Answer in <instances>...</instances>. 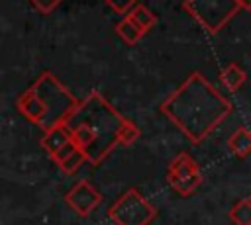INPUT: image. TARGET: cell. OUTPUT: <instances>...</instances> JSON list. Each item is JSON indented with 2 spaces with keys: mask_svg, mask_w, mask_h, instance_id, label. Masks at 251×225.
I'll use <instances>...</instances> for the list:
<instances>
[{
  "mask_svg": "<svg viewBox=\"0 0 251 225\" xmlns=\"http://www.w3.org/2000/svg\"><path fill=\"white\" fill-rule=\"evenodd\" d=\"M159 110L192 143H200L231 113L233 108L229 100L202 76V72L192 70L180 86L161 102Z\"/></svg>",
  "mask_w": 251,
  "mask_h": 225,
  "instance_id": "obj_1",
  "label": "cell"
},
{
  "mask_svg": "<svg viewBox=\"0 0 251 225\" xmlns=\"http://www.w3.org/2000/svg\"><path fill=\"white\" fill-rule=\"evenodd\" d=\"M124 117L100 92L92 90L76 108L67 127L76 147L86 155L88 162L100 164L120 143Z\"/></svg>",
  "mask_w": 251,
  "mask_h": 225,
  "instance_id": "obj_2",
  "label": "cell"
},
{
  "mask_svg": "<svg viewBox=\"0 0 251 225\" xmlns=\"http://www.w3.org/2000/svg\"><path fill=\"white\" fill-rule=\"evenodd\" d=\"M78 106L80 102L51 70L41 72L33 86L24 90L16 100L18 112L43 131L67 125Z\"/></svg>",
  "mask_w": 251,
  "mask_h": 225,
  "instance_id": "obj_3",
  "label": "cell"
},
{
  "mask_svg": "<svg viewBox=\"0 0 251 225\" xmlns=\"http://www.w3.org/2000/svg\"><path fill=\"white\" fill-rule=\"evenodd\" d=\"M106 213L116 225H149L157 217L153 203L135 186L127 188Z\"/></svg>",
  "mask_w": 251,
  "mask_h": 225,
  "instance_id": "obj_4",
  "label": "cell"
},
{
  "mask_svg": "<svg viewBox=\"0 0 251 225\" xmlns=\"http://www.w3.org/2000/svg\"><path fill=\"white\" fill-rule=\"evenodd\" d=\"M182 10L190 14L208 33H218L241 6L237 0H182Z\"/></svg>",
  "mask_w": 251,
  "mask_h": 225,
  "instance_id": "obj_5",
  "label": "cell"
},
{
  "mask_svg": "<svg viewBox=\"0 0 251 225\" xmlns=\"http://www.w3.org/2000/svg\"><path fill=\"white\" fill-rule=\"evenodd\" d=\"M167 182L178 196L182 198L192 196L202 184V172H200L198 162L188 153H178L169 164Z\"/></svg>",
  "mask_w": 251,
  "mask_h": 225,
  "instance_id": "obj_6",
  "label": "cell"
},
{
  "mask_svg": "<svg viewBox=\"0 0 251 225\" xmlns=\"http://www.w3.org/2000/svg\"><path fill=\"white\" fill-rule=\"evenodd\" d=\"M67 205L78 213V217H88L102 202V194L88 182V180H78L67 194H65Z\"/></svg>",
  "mask_w": 251,
  "mask_h": 225,
  "instance_id": "obj_7",
  "label": "cell"
},
{
  "mask_svg": "<svg viewBox=\"0 0 251 225\" xmlns=\"http://www.w3.org/2000/svg\"><path fill=\"white\" fill-rule=\"evenodd\" d=\"M69 141H71V131H69V127H67V125H57V127H51V129L45 131V135H43V139H41V147H43V151H45L49 157H53V155L59 153V149H61L65 143H69Z\"/></svg>",
  "mask_w": 251,
  "mask_h": 225,
  "instance_id": "obj_8",
  "label": "cell"
},
{
  "mask_svg": "<svg viewBox=\"0 0 251 225\" xmlns=\"http://www.w3.org/2000/svg\"><path fill=\"white\" fill-rule=\"evenodd\" d=\"M227 149H229L231 155H235L239 158L251 155V131L243 125L237 127L227 139Z\"/></svg>",
  "mask_w": 251,
  "mask_h": 225,
  "instance_id": "obj_9",
  "label": "cell"
},
{
  "mask_svg": "<svg viewBox=\"0 0 251 225\" xmlns=\"http://www.w3.org/2000/svg\"><path fill=\"white\" fill-rule=\"evenodd\" d=\"M220 80H222V84H224L229 92H237V90L245 84L247 74H245V70H243L237 63H227V65L222 68V72H220Z\"/></svg>",
  "mask_w": 251,
  "mask_h": 225,
  "instance_id": "obj_10",
  "label": "cell"
},
{
  "mask_svg": "<svg viewBox=\"0 0 251 225\" xmlns=\"http://www.w3.org/2000/svg\"><path fill=\"white\" fill-rule=\"evenodd\" d=\"M127 16L131 18V22H133L143 33H147V31L157 23V16H155L147 6H143V4H135V6L129 10Z\"/></svg>",
  "mask_w": 251,
  "mask_h": 225,
  "instance_id": "obj_11",
  "label": "cell"
},
{
  "mask_svg": "<svg viewBox=\"0 0 251 225\" xmlns=\"http://www.w3.org/2000/svg\"><path fill=\"white\" fill-rule=\"evenodd\" d=\"M116 33L122 37V41L124 43H127V45H135L145 33L131 22V18L129 16H124L118 23H116Z\"/></svg>",
  "mask_w": 251,
  "mask_h": 225,
  "instance_id": "obj_12",
  "label": "cell"
},
{
  "mask_svg": "<svg viewBox=\"0 0 251 225\" xmlns=\"http://www.w3.org/2000/svg\"><path fill=\"white\" fill-rule=\"evenodd\" d=\"M229 219L233 225H251V200H237L229 209Z\"/></svg>",
  "mask_w": 251,
  "mask_h": 225,
  "instance_id": "obj_13",
  "label": "cell"
},
{
  "mask_svg": "<svg viewBox=\"0 0 251 225\" xmlns=\"http://www.w3.org/2000/svg\"><path fill=\"white\" fill-rule=\"evenodd\" d=\"M84 160H88L86 155H84L80 149H76L75 153H71L67 158H63V160L59 162V168H61L65 174H75V172L80 168V164H82Z\"/></svg>",
  "mask_w": 251,
  "mask_h": 225,
  "instance_id": "obj_14",
  "label": "cell"
},
{
  "mask_svg": "<svg viewBox=\"0 0 251 225\" xmlns=\"http://www.w3.org/2000/svg\"><path fill=\"white\" fill-rule=\"evenodd\" d=\"M116 14H124V16H127L129 14V10L137 4V0H104Z\"/></svg>",
  "mask_w": 251,
  "mask_h": 225,
  "instance_id": "obj_15",
  "label": "cell"
},
{
  "mask_svg": "<svg viewBox=\"0 0 251 225\" xmlns=\"http://www.w3.org/2000/svg\"><path fill=\"white\" fill-rule=\"evenodd\" d=\"M31 4H33V8L37 10V12H41V14H51L63 0H29Z\"/></svg>",
  "mask_w": 251,
  "mask_h": 225,
  "instance_id": "obj_16",
  "label": "cell"
},
{
  "mask_svg": "<svg viewBox=\"0 0 251 225\" xmlns=\"http://www.w3.org/2000/svg\"><path fill=\"white\" fill-rule=\"evenodd\" d=\"M76 149H78V147H76V143H75V141H73V137H71V141H69V143H65V145H63V147L59 149V153H55V155H53L51 158H53V160H55V162L59 164V162H61L63 158H67V157H69L71 153H75Z\"/></svg>",
  "mask_w": 251,
  "mask_h": 225,
  "instance_id": "obj_17",
  "label": "cell"
},
{
  "mask_svg": "<svg viewBox=\"0 0 251 225\" xmlns=\"http://www.w3.org/2000/svg\"><path fill=\"white\" fill-rule=\"evenodd\" d=\"M241 10H251V0H237Z\"/></svg>",
  "mask_w": 251,
  "mask_h": 225,
  "instance_id": "obj_18",
  "label": "cell"
}]
</instances>
